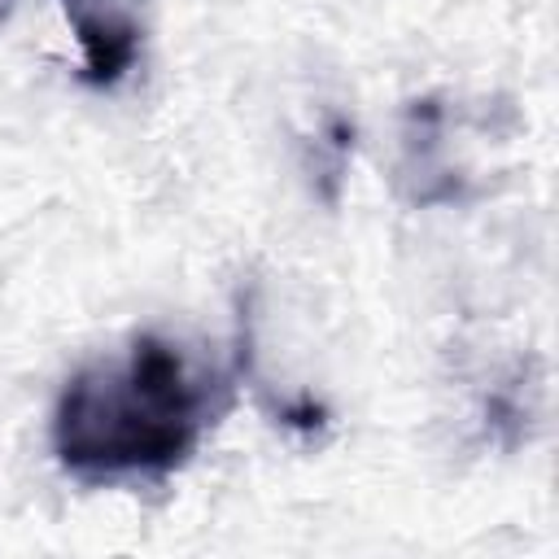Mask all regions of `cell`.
Segmentation results:
<instances>
[{
    "mask_svg": "<svg viewBox=\"0 0 559 559\" xmlns=\"http://www.w3.org/2000/svg\"><path fill=\"white\" fill-rule=\"evenodd\" d=\"M57 454L70 472H166L197 445V415L144 397L127 376H74L57 406Z\"/></svg>",
    "mask_w": 559,
    "mask_h": 559,
    "instance_id": "6da1fadb",
    "label": "cell"
},
{
    "mask_svg": "<svg viewBox=\"0 0 559 559\" xmlns=\"http://www.w3.org/2000/svg\"><path fill=\"white\" fill-rule=\"evenodd\" d=\"M74 31H79V44H83V79L92 87H109L131 70L135 48H140V35H135L131 22L74 13Z\"/></svg>",
    "mask_w": 559,
    "mask_h": 559,
    "instance_id": "7a4b0ae2",
    "label": "cell"
}]
</instances>
